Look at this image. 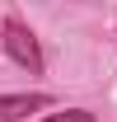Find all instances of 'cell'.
Returning a JSON list of instances; mask_svg holds the SVG:
<instances>
[{"label":"cell","mask_w":117,"mask_h":122,"mask_svg":"<svg viewBox=\"0 0 117 122\" xmlns=\"http://www.w3.org/2000/svg\"><path fill=\"white\" fill-rule=\"evenodd\" d=\"M42 108H52L47 94H0V122H19L28 113H42Z\"/></svg>","instance_id":"2"},{"label":"cell","mask_w":117,"mask_h":122,"mask_svg":"<svg viewBox=\"0 0 117 122\" xmlns=\"http://www.w3.org/2000/svg\"><path fill=\"white\" fill-rule=\"evenodd\" d=\"M0 52H10V56L28 71V75H38L42 71V52H38V38H33V28L24 24V19H5L0 24Z\"/></svg>","instance_id":"1"},{"label":"cell","mask_w":117,"mask_h":122,"mask_svg":"<svg viewBox=\"0 0 117 122\" xmlns=\"http://www.w3.org/2000/svg\"><path fill=\"white\" fill-rule=\"evenodd\" d=\"M42 122H94V113H84V108H66V113H47Z\"/></svg>","instance_id":"3"}]
</instances>
